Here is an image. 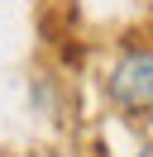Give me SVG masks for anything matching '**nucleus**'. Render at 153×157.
<instances>
[{
	"label": "nucleus",
	"mask_w": 153,
	"mask_h": 157,
	"mask_svg": "<svg viewBox=\"0 0 153 157\" xmlns=\"http://www.w3.org/2000/svg\"><path fill=\"white\" fill-rule=\"evenodd\" d=\"M139 157H153V143H148V147H139Z\"/></svg>",
	"instance_id": "2"
},
{
	"label": "nucleus",
	"mask_w": 153,
	"mask_h": 157,
	"mask_svg": "<svg viewBox=\"0 0 153 157\" xmlns=\"http://www.w3.org/2000/svg\"><path fill=\"white\" fill-rule=\"evenodd\" d=\"M105 95L120 114L153 119V48H143V43L120 48V57L105 71Z\"/></svg>",
	"instance_id": "1"
}]
</instances>
